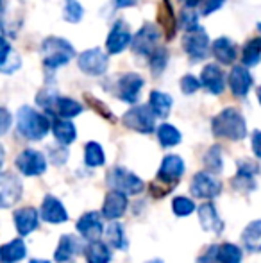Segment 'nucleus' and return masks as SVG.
Here are the masks:
<instances>
[{
  "instance_id": "f257e3e1",
  "label": "nucleus",
  "mask_w": 261,
  "mask_h": 263,
  "mask_svg": "<svg viewBox=\"0 0 261 263\" xmlns=\"http://www.w3.org/2000/svg\"><path fill=\"white\" fill-rule=\"evenodd\" d=\"M185 170H186V166L181 156H177V154H168V156H165L163 161H161L159 170H157L156 179H154L149 186L150 195H152L154 199H163L165 195H168L179 184V179L183 177Z\"/></svg>"
},
{
  "instance_id": "f03ea898",
  "label": "nucleus",
  "mask_w": 261,
  "mask_h": 263,
  "mask_svg": "<svg viewBox=\"0 0 261 263\" xmlns=\"http://www.w3.org/2000/svg\"><path fill=\"white\" fill-rule=\"evenodd\" d=\"M211 133L216 138L240 142L247 136V122L238 107H226L211 120Z\"/></svg>"
},
{
  "instance_id": "7ed1b4c3",
  "label": "nucleus",
  "mask_w": 261,
  "mask_h": 263,
  "mask_svg": "<svg viewBox=\"0 0 261 263\" xmlns=\"http://www.w3.org/2000/svg\"><path fill=\"white\" fill-rule=\"evenodd\" d=\"M50 124L49 117L39 111H36L34 107L31 106H22L16 113V129L24 138L32 140V142H38V140H43L47 135H49Z\"/></svg>"
},
{
  "instance_id": "20e7f679",
  "label": "nucleus",
  "mask_w": 261,
  "mask_h": 263,
  "mask_svg": "<svg viewBox=\"0 0 261 263\" xmlns=\"http://www.w3.org/2000/svg\"><path fill=\"white\" fill-rule=\"evenodd\" d=\"M75 55L73 45L59 36H49L42 42V61L47 70H57L68 65Z\"/></svg>"
},
{
  "instance_id": "39448f33",
  "label": "nucleus",
  "mask_w": 261,
  "mask_h": 263,
  "mask_svg": "<svg viewBox=\"0 0 261 263\" xmlns=\"http://www.w3.org/2000/svg\"><path fill=\"white\" fill-rule=\"evenodd\" d=\"M122 124L136 133L150 135L152 131H156V113L152 111L150 104L132 106L127 113H124Z\"/></svg>"
},
{
  "instance_id": "423d86ee",
  "label": "nucleus",
  "mask_w": 261,
  "mask_h": 263,
  "mask_svg": "<svg viewBox=\"0 0 261 263\" xmlns=\"http://www.w3.org/2000/svg\"><path fill=\"white\" fill-rule=\"evenodd\" d=\"M106 183L111 190H118L124 192L127 195H138L143 192L145 184L143 181L139 179L136 174L129 172L127 168L124 166H115L108 172V177H106Z\"/></svg>"
},
{
  "instance_id": "0eeeda50",
  "label": "nucleus",
  "mask_w": 261,
  "mask_h": 263,
  "mask_svg": "<svg viewBox=\"0 0 261 263\" xmlns=\"http://www.w3.org/2000/svg\"><path fill=\"white\" fill-rule=\"evenodd\" d=\"M145 86V79L136 72H126L116 77L113 95L127 104H136L139 99V91Z\"/></svg>"
},
{
  "instance_id": "6e6552de",
  "label": "nucleus",
  "mask_w": 261,
  "mask_h": 263,
  "mask_svg": "<svg viewBox=\"0 0 261 263\" xmlns=\"http://www.w3.org/2000/svg\"><path fill=\"white\" fill-rule=\"evenodd\" d=\"M209 36L206 32L204 27L197 25V27L190 29V31L185 32L183 36V49L188 54V58L192 59L193 63L202 61V59L208 58L209 54Z\"/></svg>"
},
{
  "instance_id": "1a4fd4ad",
  "label": "nucleus",
  "mask_w": 261,
  "mask_h": 263,
  "mask_svg": "<svg viewBox=\"0 0 261 263\" xmlns=\"http://www.w3.org/2000/svg\"><path fill=\"white\" fill-rule=\"evenodd\" d=\"M157 43H159V29L152 22H145L142 25V29L132 36L131 49L136 55L149 59L154 50L159 47Z\"/></svg>"
},
{
  "instance_id": "9d476101",
  "label": "nucleus",
  "mask_w": 261,
  "mask_h": 263,
  "mask_svg": "<svg viewBox=\"0 0 261 263\" xmlns=\"http://www.w3.org/2000/svg\"><path fill=\"white\" fill-rule=\"evenodd\" d=\"M108 65H109L108 54L102 49H98V47L84 50V52H81L79 58H77V66H79V70L90 77L104 76L106 70H108Z\"/></svg>"
},
{
  "instance_id": "9b49d317",
  "label": "nucleus",
  "mask_w": 261,
  "mask_h": 263,
  "mask_svg": "<svg viewBox=\"0 0 261 263\" xmlns=\"http://www.w3.org/2000/svg\"><path fill=\"white\" fill-rule=\"evenodd\" d=\"M222 192V183L215 177V174H211L209 170L206 172H197L192 179V184H190V194L197 199H215L220 195Z\"/></svg>"
},
{
  "instance_id": "f8f14e48",
  "label": "nucleus",
  "mask_w": 261,
  "mask_h": 263,
  "mask_svg": "<svg viewBox=\"0 0 261 263\" xmlns=\"http://www.w3.org/2000/svg\"><path fill=\"white\" fill-rule=\"evenodd\" d=\"M256 174H259V165L251 159H240L238 161V172L231 179V186L240 194L247 195L256 190Z\"/></svg>"
},
{
  "instance_id": "ddd939ff",
  "label": "nucleus",
  "mask_w": 261,
  "mask_h": 263,
  "mask_svg": "<svg viewBox=\"0 0 261 263\" xmlns=\"http://www.w3.org/2000/svg\"><path fill=\"white\" fill-rule=\"evenodd\" d=\"M14 165L27 177L42 176L47 170V158L36 149H24L14 159Z\"/></svg>"
},
{
  "instance_id": "4468645a",
  "label": "nucleus",
  "mask_w": 261,
  "mask_h": 263,
  "mask_svg": "<svg viewBox=\"0 0 261 263\" xmlns=\"http://www.w3.org/2000/svg\"><path fill=\"white\" fill-rule=\"evenodd\" d=\"M22 181L18 176L11 172L0 174V206L2 208H11L22 199Z\"/></svg>"
},
{
  "instance_id": "2eb2a0df",
  "label": "nucleus",
  "mask_w": 261,
  "mask_h": 263,
  "mask_svg": "<svg viewBox=\"0 0 261 263\" xmlns=\"http://www.w3.org/2000/svg\"><path fill=\"white\" fill-rule=\"evenodd\" d=\"M132 43V34H131V27L127 22L124 20H116L113 24L111 31L108 34V40H106V50L108 54H120L131 47Z\"/></svg>"
},
{
  "instance_id": "dca6fc26",
  "label": "nucleus",
  "mask_w": 261,
  "mask_h": 263,
  "mask_svg": "<svg viewBox=\"0 0 261 263\" xmlns=\"http://www.w3.org/2000/svg\"><path fill=\"white\" fill-rule=\"evenodd\" d=\"M252 88V76L245 65H234L229 72V90L236 99H245Z\"/></svg>"
},
{
  "instance_id": "f3484780",
  "label": "nucleus",
  "mask_w": 261,
  "mask_h": 263,
  "mask_svg": "<svg viewBox=\"0 0 261 263\" xmlns=\"http://www.w3.org/2000/svg\"><path fill=\"white\" fill-rule=\"evenodd\" d=\"M77 231H79L81 236L86 238L88 242L101 240L102 233H104L101 213H97V211H88V213H84L83 217L77 220Z\"/></svg>"
},
{
  "instance_id": "a211bd4d",
  "label": "nucleus",
  "mask_w": 261,
  "mask_h": 263,
  "mask_svg": "<svg viewBox=\"0 0 261 263\" xmlns=\"http://www.w3.org/2000/svg\"><path fill=\"white\" fill-rule=\"evenodd\" d=\"M127 204H129V199H127V194L118 190H111L104 199V204H102V217L108 218V220H116V218L124 217L127 210Z\"/></svg>"
},
{
  "instance_id": "6ab92c4d",
  "label": "nucleus",
  "mask_w": 261,
  "mask_h": 263,
  "mask_svg": "<svg viewBox=\"0 0 261 263\" xmlns=\"http://www.w3.org/2000/svg\"><path fill=\"white\" fill-rule=\"evenodd\" d=\"M200 83L202 88L209 91L211 95H220L226 90V79H224V72L218 65L209 63L202 68L200 72Z\"/></svg>"
},
{
  "instance_id": "aec40b11",
  "label": "nucleus",
  "mask_w": 261,
  "mask_h": 263,
  "mask_svg": "<svg viewBox=\"0 0 261 263\" xmlns=\"http://www.w3.org/2000/svg\"><path fill=\"white\" fill-rule=\"evenodd\" d=\"M157 24L161 25V29L165 31V40L172 42L177 32L179 27V20L175 16L174 6H172L170 0H161L159 7H157Z\"/></svg>"
},
{
  "instance_id": "412c9836",
  "label": "nucleus",
  "mask_w": 261,
  "mask_h": 263,
  "mask_svg": "<svg viewBox=\"0 0 261 263\" xmlns=\"http://www.w3.org/2000/svg\"><path fill=\"white\" fill-rule=\"evenodd\" d=\"M39 215H42L43 222H49V224H61V222L68 220V213H66L63 202L50 194L45 195V199H43Z\"/></svg>"
},
{
  "instance_id": "4be33fe9",
  "label": "nucleus",
  "mask_w": 261,
  "mask_h": 263,
  "mask_svg": "<svg viewBox=\"0 0 261 263\" xmlns=\"http://www.w3.org/2000/svg\"><path fill=\"white\" fill-rule=\"evenodd\" d=\"M39 217L42 215L38 213L34 208H20L14 211L13 218H14V228H16L18 235L20 236H27L38 228V222H39Z\"/></svg>"
},
{
  "instance_id": "5701e85b",
  "label": "nucleus",
  "mask_w": 261,
  "mask_h": 263,
  "mask_svg": "<svg viewBox=\"0 0 261 263\" xmlns=\"http://www.w3.org/2000/svg\"><path fill=\"white\" fill-rule=\"evenodd\" d=\"M197 213H198V222H200L202 229L209 233H215V235H220L224 231V220L218 217L216 213V208L215 204L211 202H204L197 208Z\"/></svg>"
},
{
  "instance_id": "b1692460",
  "label": "nucleus",
  "mask_w": 261,
  "mask_h": 263,
  "mask_svg": "<svg viewBox=\"0 0 261 263\" xmlns=\"http://www.w3.org/2000/svg\"><path fill=\"white\" fill-rule=\"evenodd\" d=\"M211 52L215 55V59L222 65H233L236 61V45H234L233 40H229L227 36H220L215 42L211 43Z\"/></svg>"
},
{
  "instance_id": "393cba45",
  "label": "nucleus",
  "mask_w": 261,
  "mask_h": 263,
  "mask_svg": "<svg viewBox=\"0 0 261 263\" xmlns=\"http://www.w3.org/2000/svg\"><path fill=\"white\" fill-rule=\"evenodd\" d=\"M83 104L73 99H68V97H59L57 95L56 101H54L52 107L49 109L47 115H54V117H59V118H73L77 115L83 113Z\"/></svg>"
},
{
  "instance_id": "a878e982",
  "label": "nucleus",
  "mask_w": 261,
  "mask_h": 263,
  "mask_svg": "<svg viewBox=\"0 0 261 263\" xmlns=\"http://www.w3.org/2000/svg\"><path fill=\"white\" fill-rule=\"evenodd\" d=\"M81 249V243L77 240V236L73 235H63L57 243V249L54 253V260L57 263H66L70 261Z\"/></svg>"
},
{
  "instance_id": "bb28decb",
  "label": "nucleus",
  "mask_w": 261,
  "mask_h": 263,
  "mask_svg": "<svg viewBox=\"0 0 261 263\" xmlns=\"http://www.w3.org/2000/svg\"><path fill=\"white\" fill-rule=\"evenodd\" d=\"M52 133H54V138L65 147L70 145V143H73L77 138V129H75V125L70 122V118L57 117L52 124Z\"/></svg>"
},
{
  "instance_id": "cd10ccee",
  "label": "nucleus",
  "mask_w": 261,
  "mask_h": 263,
  "mask_svg": "<svg viewBox=\"0 0 261 263\" xmlns=\"http://www.w3.org/2000/svg\"><path fill=\"white\" fill-rule=\"evenodd\" d=\"M27 254V247L22 238H14L13 242L4 243L0 247V261L2 263H18Z\"/></svg>"
},
{
  "instance_id": "c85d7f7f",
  "label": "nucleus",
  "mask_w": 261,
  "mask_h": 263,
  "mask_svg": "<svg viewBox=\"0 0 261 263\" xmlns=\"http://www.w3.org/2000/svg\"><path fill=\"white\" fill-rule=\"evenodd\" d=\"M242 242L249 253H261V220H252L242 233Z\"/></svg>"
},
{
  "instance_id": "c756f323",
  "label": "nucleus",
  "mask_w": 261,
  "mask_h": 263,
  "mask_svg": "<svg viewBox=\"0 0 261 263\" xmlns=\"http://www.w3.org/2000/svg\"><path fill=\"white\" fill-rule=\"evenodd\" d=\"M149 104L152 107L154 113H156L157 118H167L172 111V106H174V99L168 93H165V91L154 90V91H150Z\"/></svg>"
},
{
  "instance_id": "7c9ffc66",
  "label": "nucleus",
  "mask_w": 261,
  "mask_h": 263,
  "mask_svg": "<svg viewBox=\"0 0 261 263\" xmlns=\"http://www.w3.org/2000/svg\"><path fill=\"white\" fill-rule=\"evenodd\" d=\"M261 63V36L247 40V43L242 49V65H245L247 68L258 66Z\"/></svg>"
},
{
  "instance_id": "2f4dec72",
  "label": "nucleus",
  "mask_w": 261,
  "mask_h": 263,
  "mask_svg": "<svg viewBox=\"0 0 261 263\" xmlns=\"http://www.w3.org/2000/svg\"><path fill=\"white\" fill-rule=\"evenodd\" d=\"M84 258L88 263H109L111 261V251L101 240L90 242L88 247L84 249Z\"/></svg>"
},
{
  "instance_id": "473e14b6",
  "label": "nucleus",
  "mask_w": 261,
  "mask_h": 263,
  "mask_svg": "<svg viewBox=\"0 0 261 263\" xmlns=\"http://www.w3.org/2000/svg\"><path fill=\"white\" fill-rule=\"evenodd\" d=\"M108 242L111 247L115 249H120V251H126L129 249V240L126 236V231H124V226L120 222H115L113 220L108 228Z\"/></svg>"
},
{
  "instance_id": "72a5a7b5",
  "label": "nucleus",
  "mask_w": 261,
  "mask_h": 263,
  "mask_svg": "<svg viewBox=\"0 0 261 263\" xmlns=\"http://www.w3.org/2000/svg\"><path fill=\"white\" fill-rule=\"evenodd\" d=\"M157 140H159L161 147H175L181 143L183 136L175 125L161 124L159 127H157Z\"/></svg>"
},
{
  "instance_id": "f704fd0d",
  "label": "nucleus",
  "mask_w": 261,
  "mask_h": 263,
  "mask_svg": "<svg viewBox=\"0 0 261 263\" xmlns=\"http://www.w3.org/2000/svg\"><path fill=\"white\" fill-rule=\"evenodd\" d=\"M84 163H86L90 168H97L106 163V154L104 149L101 147V143L97 142H88L84 147Z\"/></svg>"
},
{
  "instance_id": "c9c22d12",
  "label": "nucleus",
  "mask_w": 261,
  "mask_h": 263,
  "mask_svg": "<svg viewBox=\"0 0 261 263\" xmlns=\"http://www.w3.org/2000/svg\"><path fill=\"white\" fill-rule=\"evenodd\" d=\"M204 165L211 174H220V172H222V166H224L222 147H220V145L209 147L208 153H206V156H204Z\"/></svg>"
},
{
  "instance_id": "e433bc0d",
  "label": "nucleus",
  "mask_w": 261,
  "mask_h": 263,
  "mask_svg": "<svg viewBox=\"0 0 261 263\" xmlns=\"http://www.w3.org/2000/svg\"><path fill=\"white\" fill-rule=\"evenodd\" d=\"M242 249L234 243H220L218 246V261L220 263H242Z\"/></svg>"
},
{
  "instance_id": "4c0bfd02",
  "label": "nucleus",
  "mask_w": 261,
  "mask_h": 263,
  "mask_svg": "<svg viewBox=\"0 0 261 263\" xmlns=\"http://www.w3.org/2000/svg\"><path fill=\"white\" fill-rule=\"evenodd\" d=\"M168 65V50L165 47H157L152 52V55L149 58V66L152 70L154 76H161L163 70L167 68Z\"/></svg>"
},
{
  "instance_id": "58836bf2",
  "label": "nucleus",
  "mask_w": 261,
  "mask_h": 263,
  "mask_svg": "<svg viewBox=\"0 0 261 263\" xmlns=\"http://www.w3.org/2000/svg\"><path fill=\"white\" fill-rule=\"evenodd\" d=\"M84 16V7L81 6L79 0H65L63 18L68 24H79Z\"/></svg>"
},
{
  "instance_id": "ea45409f",
  "label": "nucleus",
  "mask_w": 261,
  "mask_h": 263,
  "mask_svg": "<svg viewBox=\"0 0 261 263\" xmlns=\"http://www.w3.org/2000/svg\"><path fill=\"white\" fill-rule=\"evenodd\" d=\"M84 101H86V104L91 107V109L95 111L97 115H101L102 118H106V120H109V122H115L116 118H115V115H113V111L109 109L108 106L104 104L102 101H98L95 95H91V93H84Z\"/></svg>"
},
{
  "instance_id": "a19ab883",
  "label": "nucleus",
  "mask_w": 261,
  "mask_h": 263,
  "mask_svg": "<svg viewBox=\"0 0 261 263\" xmlns=\"http://www.w3.org/2000/svg\"><path fill=\"white\" fill-rule=\"evenodd\" d=\"M172 210L177 217H188L195 211V204H193L192 199L188 197H175L174 202H172Z\"/></svg>"
},
{
  "instance_id": "79ce46f5",
  "label": "nucleus",
  "mask_w": 261,
  "mask_h": 263,
  "mask_svg": "<svg viewBox=\"0 0 261 263\" xmlns=\"http://www.w3.org/2000/svg\"><path fill=\"white\" fill-rule=\"evenodd\" d=\"M198 16H200V14L195 13L193 7H186V9H183L181 16H179V27H181L185 32L190 31V29H193V27H197Z\"/></svg>"
},
{
  "instance_id": "37998d69",
  "label": "nucleus",
  "mask_w": 261,
  "mask_h": 263,
  "mask_svg": "<svg viewBox=\"0 0 261 263\" xmlns=\"http://www.w3.org/2000/svg\"><path fill=\"white\" fill-rule=\"evenodd\" d=\"M202 86L200 79H197L195 76H192V73H186L185 77H181V91L185 95H192L195 93L198 88Z\"/></svg>"
},
{
  "instance_id": "c03bdc74",
  "label": "nucleus",
  "mask_w": 261,
  "mask_h": 263,
  "mask_svg": "<svg viewBox=\"0 0 261 263\" xmlns=\"http://www.w3.org/2000/svg\"><path fill=\"white\" fill-rule=\"evenodd\" d=\"M22 66V61H20V55H18L16 52H11L9 55H7V59H4L2 63H0V70H2V73H13L14 70H18Z\"/></svg>"
},
{
  "instance_id": "a18cd8bd",
  "label": "nucleus",
  "mask_w": 261,
  "mask_h": 263,
  "mask_svg": "<svg viewBox=\"0 0 261 263\" xmlns=\"http://www.w3.org/2000/svg\"><path fill=\"white\" fill-rule=\"evenodd\" d=\"M226 4V0H200V16H209Z\"/></svg>"
},
{
  "instance_id": "49530a36",
  "label": "nucleus",
  "mask_w": 261,
  "mask_h": 263,
  "mask_svg": "<svg viewBox=\"0 0 261 263\" xmlns=\"http://www.w3.org/2000/svg\"><path fill=\"white\" fill-rule=\"evenodd\" d=\"M197 263H220L218 261V246H209L202 256L197 258Z\"/></svg>"
},
{
  "instance_id": "de8ad7c7",
  "label": "nucleus",
  "mask_w": 261,
  "mask_h": 263,
  "mask_svg": "<svg viewBox=\"0 0 261 263\" xmlns=\"http://www.w3.org/2000/svg\"><path fill=\"white\" fill-rule=\"evenodd\" d=\"M252 153L256 158L261 159V131L252 133Z\"/></svg>"
},
{
  "instance_id": "09e8293b",
  "label": "nucleus",
  "mask_w": 261,
  "mask_h": 263,
  "mask_svg": "<svg viewBox=\"0 0 261 263\" xmlns=\"http://www.w3.org/2000/svg\"><path fill=\"white\" fill-rule=\"evenodd\" d=\"M0 115H2V129H0V133L6 135L7 129H9V125H11V113L6 109V107H2V109H0Z\"/></svg>"
},
{
  "instance_id": "8fccbe9b",
  "label": "nucleus",
  "mask_w": 261,
  "mask_h": 263,
  "mask_svg": "<svg viewBox=\"0 0 261 263\" xmlns=\"http://www.w3.org/2000/svg\"><path fill=\"white\" fill-rule=\"evenodd\" d=\"M138 4V0H115V6L118 9H126V7H132Z\"/></svg>"
},
{
  "instance_id": "3c124183",
  "label": "nucleus",
  "mask_w": 261,
  "mask_h": 263,
  "mask_svg": "<svg viewBox=\"0 0 261 263\" xmlns=\"http://www.w3.org/2000/svg\"><path fill=\"white\" fill-rule=\"evenodd\" d=\"M29 263H50L49 260H31Z\"/></svg>"
},
{
  "instance_id": "603ef678",
  "label": "nucleus",
  "mask_w": 261,
  "mask_h": 263,
  "mask_svg": "<svg viewBox=\"0 0 261 263\" xmlns=\"http://www.w3.org/2000/svg\"><path fill=\"white\" fill-rule=\"evenodd\" d=\"M256 93H258V102H259V106H261V86L258 88V91H256Z\"/></svg>"
},
{
  "instance_id": "864d4df0",
  "label": "nucleus",
  "mask_w": 261,
  "mask_h": 263,
  "mask_svg": "<svg viewBox=\"0 0 261 263\" xmlns=\"http://www.w3.org/2000/svg\"><path fill=\"white\" fill-rule=\"evenodd\" d=\"M145 263H163V260H157L156 258V260H150V261H145Z\"/></svg>"
},
{
  "instance_id": "5fc2aeb1",
  "label": "nucleus",
  "mask_w": 261,
  "mask_h": 263,
  "mask_svg": "<svg viewBox=\"0 0 261 263\" xmlns=\"http://www.w3.org/2000/svg\"><path fill=\"white\" fill-rule=\"evenodd\" d=\"M258 31H259V36H261V22L258 24Z\"/></svg>"
}]
</instances>
